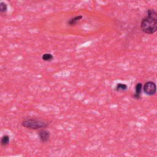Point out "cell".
<instances>
[{
	"label": "cell",
	"instance_id": "6",
	"mask_svg": "<svg viewBox=\"0 0 157 157\" xmlns=\"http://www.w3.org/2000/svg\"><path fill=\"white\" fill-rule=\"evenodd\" d=\"M83 18V16L82 15H77L74 17H71V18L68 19L66 22V24L69 27H74L76 26L78 22Z\"/></svg>",
	"mask_w": 157,
	"mask_h": 157
},
{
	"label": "cell",
	"instance_id": "10",
	"mask_svg": "<svg viewBox=\"0 0 157 157\" xmlns=\"http://www.w3.org/2000/svg\"><path fill=\"white\" fill-rule=\"evenodd\" d=\"M8 6L6 3H5L3 2H0V12L2 14L5 13L8 11Z\"/></svg>",
	"mask_w": 157,
	"mask_h": 157
},
{
	"label": "cell",
	"instance_id": "7",
	"mask_svg": "<svg viewBox=\"0 0 157 157\" xmlns=\"http://www.w3.org/2000/svg\"><path fill=\"white\" fill-rule=\"evenodd\" d=\"M128 90V85L125 83H119L115 87V90L117 92H123Z\"/></svg>",
	"mask_w": 157,
	"mask_h": 157
},
{
	"label": "cell",
	"instance_id": "9",
	"mask_svg": "<svg viewBox=\"0 0 157 157\" xmlns=\"http://www.w3.org/2000/svg\"><path fill=\"white\" fill-rule=\"evenodd\" d=\"M10 137L8 135H4L1 139V145L2 147H6L9 144Z\"/></svg>",
	"mask_w": 157,
	"mask_h": 157
},
{
	"label": "cell",
	"instance_id": "2",
	"mask_svg": "<svg viewBox=\"0 0 157 157\" xmlns=\"http://www.w3.org/2000/svg\"><path fill=\"white\" fill-rule=\"evenodd\" d=\"M21 125L27 129L40 130L47 128L49 123L46 121L38 118H30L22 121Z\"/></svg>",
	"mask_w": 157,
	"mask_h": 157
},
{
	"label": "cell",
	"instance_id": "4",
	"mask_svg": "<svg viewBox=\"0 0 157 157\" xmlns=\"http://www.w3.org/2000/svg\"><path fill=\"white\" fill-rule=\"evenodd\" d=\"M38 136L41 142L47 143L49 141L51 138V132L47 129H42L38 131Z\"/></svg>",
	"mask_w": 157,
	"mask_h": 157
},
{
	"label": "cell",
	"instance_id": "1",
	"mask_svg": "<svg viewBox=\"0 0 157 157\" xmlns=\"http://www.w3.org/2000/svg\"><path fill=\"white\" fill-rule=\"evenodd\" d=\"M141 29L146 34H153L157 31V11L149 9L141 21Z\"/></svg>",
	"mask_w": 157,
	"mask_h": 157
},
{
	"label": "cell",
	"instance_id": "8",
	"mask_svg": "<svg viewBox=\"0 0 157 157\" xmlns=\"http://www.w3.org/2000/svg\"><path fill=\"white\" fill-rule=\"evenodd\" d=\"M54 55L50 53L44 54L42 55V60L46 62H51L54 60Z\"/></svg>",
	"mask_w": 157,
	"mask_h": 157
},
{
	"label": "cell",
	"instance_id": "3",
	"mask_svg": "<svg viewBox=\"0 0 157 157\" xmlns=\"http://www.w3.org/2000/svg\"><path fill=\"white\" fill-rule=\"evenodd\" d=\"M157 91V86L154 82L148 81L143 85V92L147 96H153Z\"/></svg>",
	"mask_w": 157,
	"mask_h": 157
},
{
	"label": "cell",
	"instance_id": "5",
	"mask_svg": "<svg viewBox=\"0 0 157 157\" xmlns=\"http://www.w3.org/2000/svg\"><path fill=\"white\" fill-rule=\"evenodd\" d=\"M143 90V85L141 82H138L135 86V92L132 95V98L134 100H140L141 94Z\"/></svg>",
	"mask_w": 157,
	"mask_h": 157
}]
</instances>
